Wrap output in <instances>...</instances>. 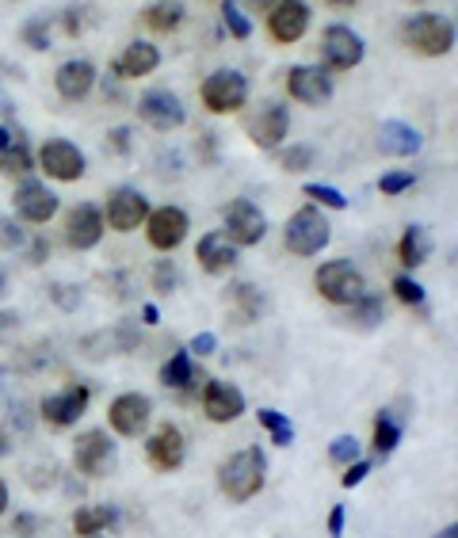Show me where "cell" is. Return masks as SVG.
Wrapping results in <instances>:
<instances>
[{
  "label": "cell",
  "instance_id": "cell-1",
  "mask_svg": "<svg viewBox=\"0 0 458 538\" xmlns=\"http://www.w3.org/2000/svg\"><path fill=\"white\" fill-rule=\"evenodd\" d=\"M264 469H268L264 450L245 447V450H237V455H229L222 462V469H218V485H222V492L233 504H245L264 489Z\"/></svg>",
  "mask_w": 458,
  "mask_h": 538
},
{
  "label": "cell",
  "instance_id": "cell-2",
  "mask_svg": "<svg viewBox=\"0 0 458 538\" xmlns=\"http://www.w3.org/2000/svg\"><path fill=\"white\" fill-rule=\"evenodd\" d=\"M401 38H405L409 50L428 54V58H440V54H451V47H454V24H451V19H443V16L421 12V16H409L405 19Z\"/></svg>",
  "mask_w": 458,
  "mask_h": 538
},
{
  "label": "cell",
  "instance_id": "cell-3",
  "mask_svg": "<svg viewBox=\"0 0 458 538\" xmlns=\"http://www.w3.org/2000/svg\"><path fill=\"white\" fill-rule=\"evenodd\" d=\"M314 287H317V294L325 298V302H333V306H352L359 294H367L363 275L352 264H347V260L321 264L317 275H314Z\"/></svg>",
  "mask_w": 458,
  "mask_h": 538
},
{
  "label": "cell",
  "instance_id": "cell-4",
  "mask_svg": "<svg viewBox=\"0 0 458 538\" xmlns=\"http://www.w3.org/2000/svg\"><path fill=\"white\" fill-rule=\"evenodd\" d=\"M249 100V80L245 73H237V69H218L203 80V103H207V111L214 115H229V111H241Z\"/></svg>",
  "mask_w": 458,
  "mask_h": 538
},
{
  "label": "cell",
  "instance_id": "cell-5",
  "mask_svg": "<svg viewBox=\"0 0 458 538\" xmlns=\"http://www.w3.org/2000/svg\"><path fill=\"white\" fill-rule=\"evenodd\" d=\"M325 245H329V222L321 218L317 206H302L287 222V248L294 256H317Z\"/></svg>",
  "mask_w": 458,
  "mask_h": 538
},
{
  "label": "cell",
  "instance_id": "cell-6",
  "mask_svg": "<svg viewBox=\"0 0 458 538\" xmlns=\"http://www.w3.org/2000/svg\"><path fill=\"white\" fill-rule=\"evenodd\" d=\"M138 119L145 126H153L157 134H168V131H180L187 111H184L180 96H172L168 89H153V92H145L138 100Z\"/></svg>",
  "mask_w": 458,
  "mask_h": 538
},
{
  "label": "cell",
  "instance_id": "cell-7",
  "mask_svg": "<svg viewBox=\"0 0 458 538\" xmlns=\"http://www.w3.org/2000/svg\"><path fill=\"white\" fill-rule=\"evenodd\" d=\"M268 233V218L249 199H233L226 206V237L233 245H260Z\"/></svg>",
  "mask_w": 458,
  "mask_h": 538
},
{
  "label": "cell",
  "instance_id": "cell-8",
  "mask_svg": "<svg viewBox=\"0 0 458 538\" xmlns=\"http://www.w3.org/2000/svg\"><path fill=\"white\" fill-rule=\"evenodd\" d=\"M363 50H367L363 38L352 27H344V24L329 27L325 38H321V58H325V66L329 69H356L363 61Z\"/></svg>",
  "mask_w": 458,
  "mask_h": 538
},
{
  "label": "cell",
  "instance_id": "cell-9",
  "mask_svg": "<svg viewBox=\"0 0 458 538\" xmlns=\"http://www.w3.org/2000/svg\"><path fill=\"white\" fill-rule=\"evenodd\" d=\"M287 92L298 103L321 107V103L333 100V77H329V69H321V66H294L287 73Z\"/></svg>",
  "mask_w": 458,
  "mask_h": 538
},
{
  "label": "cell",
  "instance_id": "cell-10",
  "mask_svg": "<svg viewBox=\"0 0 458 538\" xmlns=\"http://www.w3.org/2000/svg\"><path fill=\"white\" fill-rule=\"evenodd\" d=\"M38 164H42V172H47V176H54V180H61V184H73V180L84 176V153H80L77 145L65 142V138H54V142L42 145Z\"/></svg>",
  "mask_w": 458,
  "mask_h": 538
},
{
  "label": "cell",
  "instance_id": "cell-11",
  "mask_svg": "<svg viewBox=\"0 0 458 538\" xmlns=\"http://www.w3.org/2000/svg\"><path fill=\"white\" fill-rule=\"evenodd\" d=\"M184 450H187V443H184L180 427L176 424H161L157 432L149 436V443H145V459H149L153 469L172 473V469L184 466Z\"/></svg>",
  "mask_w": 458,
  "mask_h": 538
},
{
  "label": "cell",
  "instance_id": "cell-12",
  "mask_svg": "<svg viewBox=\"0 0 458 538\" xmlns=\"http://www.w3.org/2000/svg\"><path fill=\"white\" fill-rule=\"evenodd\" d=\"M145 233H149V245L161 248V252H172L176 245H184L187 237V214L180 206H161L153 210L145 218Z\"/></svg>",
  "mask_w": 458,
  "mask_h": 538
},
{
  "label": "cell",
  "instance_id": "cell-13",
  "mask_svg": "<svg viewBox=\"0 0 458 538\" xmlns=\"http://www.w3.org/2000/svg\"><path fill=\"white\" fill-rule=\"evenodd\" d=\"M310 27V8H305V0H275L272 12H268V31L275 42H298Z\"/></svg>",
  "mask_w": 458,
  "mask_h": 538
},
{
  "label": "cell",
  "instance_id": "cell-14",
  "mask_svg": "<svg viewBox=\"0 0 458 538\" xmlns=\"http://www.w3.org/2000/svg\"><path fill=\"white\" fill-rule=\"evenodd\" d=\"M149 417H153V405H149L145 394H122V397L112 401V413H107L112 427H115L119 436H126V439L142 436L145 424H149Z\"/></svg>",
  "mask_w": 458,
  "mask_h": 538
},
{
  "label": "cell",
  "instance_id": "cell-15",
  "mask_svg": "<svg viewBox=\"0 0 458 538\" xmlns=\"http://www.w3.org/2000/svg\"><path fill=\"white\" fill-rule=\"evenodd\" d=\"M107 462H112V439H107V432L92 427V432L77 436V443H73L77 473H84V478H100V473L107 469Z\"/></svg>",
  "mask_w": 458,
  "mask_h": 538
},
{
  "label": "cell",
  "instance_id": "cell-16",
  "mask_svg": "<svg viewBox=\"0 0 458 538\" xmlns=\"http://www.w3.org/2000/svg\"><path fill=\"white\" fill-rule=\"evenodd\" d=\"M145 218H149V203H145L142 191H134V187H119L115 195L107 199V226H112V229H119V233L138 229Z\"/></svg>",
  "mask_w": 458,
  "mask_h": 538
},
{
  "label": "cell",
  "instance_id": "cell-17",
  "mask_svg": "<svg viewBox=\"0 0 458 538\" xmlns=\"http://www.w3.org/2000/svg\"><path fill=\"white\" fill-rule=\"evenodd\" d=\"M203 413L214 420V424H229L245 413V394L237 390L229 382H210L203 390Z\"/></svg>",
  "mask_w": 458,
  "mask_h": 538
},
{
  "label": "cell",
  "instance_id": "cell-18",
  "mask_svg": "<svg viewBox=\"0 0 458 538\" xmlns=\"http://www.w3.org/2000/svg\"><path fill=\"white\" fill-rule=\"evenodd\" d=\"M89 401H92L89 385H69V390H61V394L42 401V417H47L54 427H69L84 408H89Z\"/></svg>",
  "mask_w": 458,
  "mask_h": 538
},
{
  "label": "cell",
  "instance_id": "cell-19",
  "mask_svg": "<svg viewBox=\"0 0 458 538\" xmlns=\"http://www.w3.org/2000/svg\"><path fill=\"white\" fill-rule=\"evenodd\" d=\"M100 237H103V214L96 206H73L69 222H65V241H69V248H77V252L96 248Z\"/></svg>",
  "mask_w": 458,
  "mask_h": 538
},
{
  "label": "cell",
  "instance_id": "cell-20",
  "mask_svg": "<svg viewBox=\"0 0 458 538\" xmlns=\"http://www.w3.org/2000/svg\"><path fill=\"white\" fill-rule=\"evenodd\" d=\"M16 210H19V218L42 226V222H50L58 214V195H54V191H47V184L31 180V184H24L16 191Z\"/></svg>",
  "mask_w": 458,
  "mask_h": 538
},
{
  "label": "cell",
  "instance_id": "cell-21",
  "mask_svg": "<svg viewBox=\"0 0 458 538\" xmlns=\"http://www.w3.org/2000/svg\"><path fill=\"white\" fill-rule=\"evenodd\" d=\"M195 260L203 264L207 275H226L237 264V245L226 233H207L199 241V248H195Z\"/></svg>",
  "mask_w": 458,
  "mask_h": 538
},
{
  "label": "cell",
  "instance_id": "cell-22",
  "mask_svg": "<svg viewBox=\"0 0 458 538\" xmlns=\"http://www.w3.org/2000/svg\"><path fill=\"white\" fill-rule=\"evenodd\" d=\"M54 84H58L61 100H69V103L84 100V96L92 92V84H96V69H92V61H84V58L65 61V66L58 69V77H54Z\"/></svg>",
  "mask_w": 458,
  "mask_h": 538
},
{
  "label": "cell",
  "instance_id": "cell-23",
  "mask_svg": "<svg viewBox=\"0 0 458 538\" xmlns=\"http://www.w3.org/2000/svg\"><path fill=\"white\" fill-rule=\"evenodd\" d=\"M287 126H291V115L282 103H268L264 111H260V119L249 122V134L260 149H275L282 138H287Z\"/></svg>",
  "mask_w": 458,
  "mask_h": 538
},
{
  "label": "cell",
  "instance_id": "cell-24",
  "mask_svg": "<svg viewBox=\"0 0 458 538\" xmlns=\"http://www.w3.org/2000/svg\"><path fill=\"white\" fill-rule=\"evenodd\" d=\"M138 340H142V332H138V325H115L112 332H96V336H89L84 340V352H89L92 359H107V355H122V352H130V348H138Z\"/></svg>",
  "mask_w": 458,
  "mask_h": 538
},
{
  "label": "cell",
  "instance_id": "cell-25",
  "mask_svg": "<svg viewBox=\"0 0 458 538\" xmlns=\"http://www.w3.org/2000/svg\"><path fill=\"white\" fill-rule=\"evenodd\" d=\"M421 131H412L409 122H382V131H378V149L389 157H412V153H421Z\"/></svg>",
  "mask_w": 458,
  "mask_h": 538
},
{
  "label": "cell",
  "instance_id": "cell-26",
  "mask_svg": "<svg viewBox=\"0 0 458 538\" xmlns=\"http://www.w3.org/2000/svg\"><path fill=\"white\" fill-rule=\"evenodd\" d=\"M161 66V50L153 47V42H130V47L122 50V58H119V73L122 77H145V73H153Z\"/></svg>",
  "mask_w": 458,
  "mask_h": 538
},
{
  "label": "cell",
  "instance_id": "cell-27",
  "mask_svg": "<svg viewBox=\"0 0 458 538\" xmlns=\"http://www.w3.org/2000/svg\"><path fill=\"white\" fill-rule=\"evenodd\" d=\"M184 16H187L184 0H153V5L142 12V24L149 31H157V35H168V31H176L184 24Z\"/></svg>",
  "mask_w": 458,
  "mask_h": 538
},
{
  "label": "cell",
  "instance_id": "cell-28",
  "mask_svg": "<svg viewBox=\"0 0 458 538\" xmlns=\"http://www.w3.org/2000/svg\"><path fill=\"white\" fill-rule=\"evenodd\" d=\"M115 523V508H107V504H89V508H77L73 515V531L80 538H89V534H100Z\"/></svg>",
  "mask_w": 458,
  "mask_h": 538
},
{
  "label": "cell",
  "instance_id": "cell-29",
  "mask_svg": "<svg viewBox=\"0 0 458 538\" xmlns=\"http://www.w3.org/2000/svg\"><path fill=\"white\" fill-rule=\"evenodd\" d=\"M398 252H401V264H405V268H421V264L428 260V252H431L428 229H424V226H409L405 237H401V245H398Z\"/></svg>",
  "mask_w": 458,
  "mask_h": 538
},
{
  "label": "cell",
  "instance_id": "cell-30",
  "mask_svg": "<svg viewBox=\"0 0 458 538\" xmlns=\"http://www.w3.org/2000/svg\"><path fill=\"white\" fill-rule=\"evenodd\" d=\"M161 382L168 385V390H187V385L195 382V363H191V352H176L165 367H161Z\"/></svg>",
  "mask_w": 458,
  "mask_h": 538
},
{
  "label": "cell",
  "instance_id": "cell-31",
  "mask_svg": "<svg viewBox=\"0 0 458 538\" xmlns=\"http://www.w3.org/2000/svg\"><path fill=\"white\" fill-rule=\"evenodd\" d=\"M229 302L237 306V310H241V313H237V317H241V321H256L260 313H264V290H256L252 283H237L233 290H229Z\"/></svg>",
  "mask_w": 458,
  "mask_h": 538
},
{
  "label": "cell",
  "instance_id": "cell-32",
  "mask_svg": "<svg viewBox=\"0 0 458 538\" xmlns=\"http://www.w3.org/2000/svg\"><path fill=\"white\" fill-rule=\"evenodd\" d=\"M382 317H386L382 294H359L356 302H352V321H356V325H363V329L382 325Z\"/></svg>",
  "mask_w": 458,
  "mask_h": 538
},
{
  "label": "cell",
  "instance_id": "cell-33",
  "mask_svg": "<svg viewBox=\"0 0 458 538\" xmlns=\"http://www.w3.org/2000/svg\"><path fill=\"white\" fill-rule=\"evenodd\" d=\"M398 439H401V420L386 408V413H378V420H375V450L386 459L389 450L398 447Z\"/></svg>",
  "mask_w": 458,
  "mask_h": 538
},
{
  "label": "cell",
  "instance_id": "cell-34",
  "mask_svg": "<svg viewBox=\"0 0 458 538\" xmlns=\"http://www.w3.org/2000/svg\"><path fill=\"white\" fill-rule=\"evenodd\" d=\"M256 417H260V424H264L268 432H272V443H275V447H291L294 427H291V420H287V417L275 413V408H260Z\"/></svg>",
  "mask_w": 458,
  "mask_h": 538
},
{
  "label": "cell",
  "instance_id": "cell-35",
  "mask_svg": "<svg viewBox=\"0 0 458 538\" xmlns=\"http://www.w3.org/2000/svg\"><path fill=\"white\" fill-rule=\"evenodd\" d=\"M0 172L5 176H27L31 172V153H27V145H8L5 153H0Z\"/></svg>",
  "mask_w": 458,
  "mask_h": 538
},
{
  "label": "cell",
  "instance_id": "cell-36",
  "mask_svg": "<svg viewBox=\"0 0 458 538\" xmlns=\"http://www.w3.org/2000/svg\"><path fill=\"white\" fill-rule=\"evenodd\" d=\"M222 19H226V27H229L233 38H249L252 35V24L241 16V8H237L233 0H222Z\"/></svg>",
  "mask_w": 458,
  "mask_h": 538
},
{
  "label": "cell",
  "instance_id": "cell-37",
  "mask_svg": "<svg viewBox=\"0 0 458 538\" xmlns=\"http://www.w3.org/2000/svg\"><path fill=\"white\" fill-rule=\"evenodd\" d=\"M329 459H333L336 466H352V462L359 459V443H356V436H336L333 447H329Z\"/></svg>",
  "mask_w": 458,
  "mask_h": 538
},
{
  "label": "cell",
  "instance_id": "cell-38",
  "mask_svg": "<svg viewBox=\"0 0 458 538\" xmlns=\"http://www.w3.org/2000/svg\"><path fill=\"white\" fill-rule=\"evenodd\" d=\"M389 290H394V294H398V302H405V306H424V287H421V283H412L409 275H398Z\"/></svg>",
  "mask_w": 458,
  "mask_h": 538
},
{
  "label": "cell",
  "instance_id": "cell-39",
  "mask_svg": "<svg viewBox=\"0 0 458 538\" xmlns=\"http://www.w3.org/2000/svg\"><path fill=\"white\" fill-rule=\"evenodd\" d=\"M279 164L287 168V172H305L314 164V149L310 145H291L287 153H279Z\"/></svg>",
  "mask_w": 458,
  "mask_h": 538
},
{
  "label": "cell",
  "instance_id": "cell-40",
  "mask_svg": "<svg viewBox=\"0 0 458 538\" xmlns=\"http://www.w3.org/2000/svg\"><path fill=\"white\" fill-rule=\"evenodd\" d=\"M305 195L317 199V203H325V206H333V210H344V206H347V199L340 195L336 187H329V184H305Z\"/></svg>",
  "mask_w": 458,
  "mask_h": 538
},
{
  "label": "cell",
  "instance_id": "cell-41",
  "mask_svg": "<svg viewBox=\"0 0 458 538\" xmlns=\"http://www.w3.org/2000/svg\"><path fill=\"white\" fill-rule=\"evenodd\" d=\"M412 184H417L412 172H386V176L378 180V191H382V195H401V191H409Z\"/></svg>",
  "mask_w": 458,
  "mask_h": 538
},
{
  "label": "cell",
  "instance_id": "cell-42",
  "mask_svg": "<svg viewBox=\"0 0 458 538\" xmlns=\"http://www.w3.org/2000/svg\"><path fill=\"white\" fill-rule=\"evenodd\" d=\"M24 42L31 50H50V27L47 19H31V24L24 27Z\"/></svg>",
  "mask_w": 458,
  "mask_h": 538
},
{
  "label": "cell",
  "instance_id": "cell-43",
  "mask_svg": "<svg viewBox=\"0 0 458 538\" xmlns=\"http://www.w3.org/2000/svg\"><path fill=\"white\" fill-rule=\"evenodd\" d=\"M176 283H180V275H176V268H172L168 260H161L157 268H153V287H157V294H172V290H176Z\"/></svg>",
  "mask_w": 458,
  "mask_h": 538
},
{
  "label": "cell",
  "instance_id": "cell-44",
  "mask_svg": "<svg viewBox=\"0 0 458 538\" xmlns=\"http://www.w3.org/2000/svg\"><path fill=\"white\" fill-rule=\"evenodd\" d=\"M27 241V233L16 226V218H0V248H19Z\"/></svg>",
  "mask_w": 458,
  "mask_h": 538
},
{
  "label": "cell",
  "instance_id": "cell-45",
  "mask_svg": "<svg viewBox=\"0 0 458 538\" xmlns=\"http://www.w3.org/2000/svg\"><path fill=\"white\" fill-rule=\"evenodd\" d=\"M367 473H370V462H367V459H356L352 466H347V469H344V478H340V485H344V489H356V485H359V481L367 478Z\"/></svg>",
  "mask_w": 458,
  "mask_h": 538
},
{
  "label": "cell",
  "instance_id": "cell-46",
  "mask_svg": "<svg viewBox=\"0 0 458 538\" xmlns=\"http://www.w3.org/2000/svg\"><path fill=\"white\" fill-rule=\"evenodd\" d=\"M54 302L61 306V310H77V302H80V290H73V287H54Z\"/></svg>",
  "mask_w": 458,
  "mask_h": 538
},
{
  "label": "cell",
  "instance_id": "cell-47",
  "mask_svg": "<svg viewBox=\"0 0 458 538\" xmlns=\"http://www.w3.org/2000/svg\"><path fill=\"white\" fill-rule=\"evenodd\" d=\"M107 145H112L115 153H126V149H130V131H126V126H115V131L107 134Z\"/></svg>",
  "mask_w": 458,
  "mask_h": 538
},
{
  "label": "cell",
  "instance_id": "cell-48",
  "mask_svg": "<svg viewBox=\"0 0 458 538\" xmlns=\"http://www.w3.org/2000/svg\"><path fill=\"white\" fill-rule=\"evenodd\" d=\"M16 329H19V313L16 310H5V313H0V340H12Z\"/></svg>",
  "mask_w": 458,
  "mask_h": 538
},
{
  "label": "cell",
  "instance_id": "cell-49",
  "mask_svg": "<svg viewBox=\"0 0 458 538\" xmlns=\"http://www.w3.org/2000/svg\"><path fill=\"white\" fill-rule=\"evenodd\" d=\"M214 348H218V340H214L210 332H203V336H195V340H191V352H195V355H210Z\"/></svg>",
  "mask_w": 458,
  "mask_h": 538
},
{
  "label": "cell",
  "instance_id": "cell-50",
  "mask_svg": "<svg viewBox=\"0 0 458 538\" xmlns=\"http://www.w3.org/2000/svg\"><path fill=\"white\" fill-rule=\"evenodd\" d=\"M329 534L340 538L344 534V504H333V515H329Z\"/></svg>",
  "mask_w": 458,
  "mask_h": 538
},
{
  "label": "cell",
  "instance_id": "cell-51",
  "mask_svg": "<svg viewBox=\"0 0 458 538\" xmlns=\"http://www.w3.org/2000/svg\"><path fill=\"white\" fill-rule=\"evenodd\" d=\"M47 252H50V245L42 241V237H35V245H31V264H42V260H47Z\"/></svg>",
  "mask_w": 458,
  "mask_h": 538
},
{
  "label": "cell",
  "instance_id": "cell-52",
  "mask_svg": "<svg viewBox=\"0 0 458 538\" xmlns=\"http://www.w3.org/2000/svg\"><path fill=\"white\" fill-rule=\"evenodd\" d=\"M35 527H38L35 515H19V520H16V534H31Z\"/></svg>",
  "mask_w": 458,
  "mask_h": 538
},
{
  "label": "cell",
  "instance_id": "cell-53",
  "mask_svg": "<svg viewBox=\"0 0 458 538\" xmlns=\"http://www.w3.org/2000/svg\"><path fill=\"white\" fill-rule=\"evenodd\" d=\"M77 16H80L77 8L65 12V31H69V35H77V31H80V19H77Z\"/></svg>",
  "mask_w": 458,
  "mask_h": 538
},
{
  "label": "cell",
  "instance_id": "cell-54",
  "mask_svg": "<svg viewBox=\"0 0 458 538\" xmlns=\"http://www.w3.org/2000/svg\"><path fill=\"white\" fill-rule=\"evenodd\" d=\"M157 306H142V321H145V325H157Z\"/></svg>",
  "mask_w": 458,
  "mask_h": 538
},
{
  "label": "cell",
  "instance_id": "cell-55",
  "mask_svg": "<svg viewBox=\"0 0 458 538\" xmlns=\"http://www.w3.org/2000/svg\"><path fill=\"white\" fill-rule=\"evenodd\" d=\"M8 447H12V443H8V427H5V424H0V459H5V455H8Z\"/></svg>",
  "mask_w": 458,
  "mask_h": 538
},
{
  "label": "cell",
  "instance_id": "cell-56",
  "mask_svg": "<svg viewBox=\"0 0 458 538\" xmlns=\"http://www.w3.org/2000/svg\"><path fill=\"white\" fill-rule=\"evenodd\" d=\"M272 5L275 0H249V8H256V12H272Z\"/></svg>",
  "mask_w": 458,
  "mask_h": 538
},
{
  "label": "cell",
  "instance_id": "cell-57",
  "mask_svg": "<svg viewBox=\"0 0 458 538\" xmlns=\"http://www.w3.org/2000/svg\"><path fill=\"white\" fill-rule=\"evenodd\" d=\"M8 145H12V134L5 131V126H0V153H5V149H8Z\"/></svg>",
  "mask_w": 458,
  "mask_h": 538
},
{
  "label": "cell",
  "instance_id": "cell-58",
  "mask_svg": "<svg viewBox=\"0 0 458 538\" xmlns=\"http://www.w3.org/2000/svg\"><path fill=\"white\" fill-rule=\"evenodd\" d=\"M5 508H8V485L0 481V512H5Z\"/></svg>",
  "mask_w": 458,
  "mask_h": 538
},
{
  "label": "cell",
  "instance_id": "cell-59",
  "mask_svg": "<svg viewBox=\"0 0 458 538\" xmlns=\"http://www.w3.org/2000/svg\"><path fill=\"white\" fill-rule=\"evenodd\" d=\"M325 5H333V8H352L356 0H325Z\"/></svg>",
  "mask_w": 458,
  "mask_h": 538
},
{
  "label": "cell",
  "instance_id": "cell-60",
  "mask_svg": "<svg viewBox=\"0 0 458 538\" xmlns=\"http://www.w3.org/2000/svg\"><path fill=\"white\" fill-rule=\"evenodd\" d=\"M0 115H12V107H8V100H5V92H0Z\"/></svg>",
  "mask_w": 458,
  "mask_h": 538
},
{
  "label": "cell",
  "instance_id": "cell-61",
  "mask_svg": "<svg viewBox=\"0 0 458 538\" xmlns=\"http://www.w3.org/2000/svg\"><path fill=\"white\" fill-rule=\"evenodd\" d=\"M5 287H8V275H5V268H0V294H5Z\"/></svg>",
  "mask_w": 458,
  "mask_h": 538
},
{
  "label": "cell",
  "instance_id": "cell-62",
  "mask_svg": "<svg viewBox=\"0 0 458 538\" xmlns=\"http://www.w3.org/2000/svg\"><path fill=\"white\" fill-rule=\"evenodd\" d=\"M89 538H100V534H89Z\"/></svg>",
  "mask_w": 458,
  "mask_h": 538
}]
</instances>
